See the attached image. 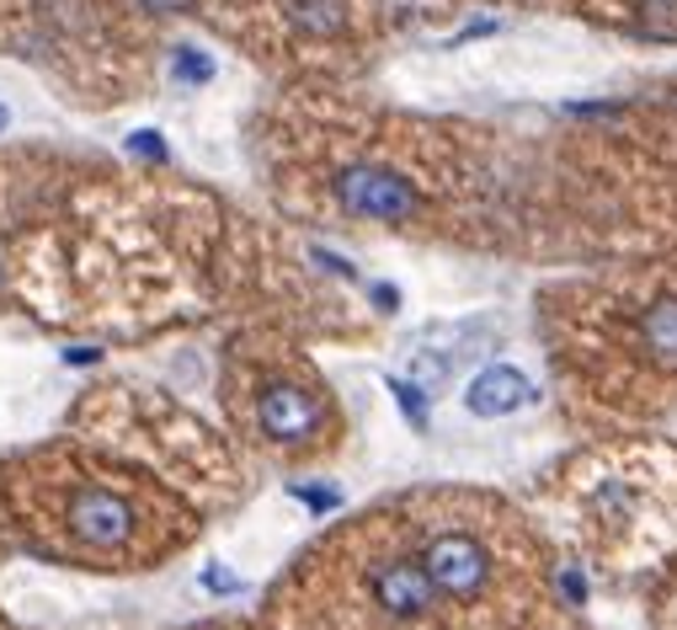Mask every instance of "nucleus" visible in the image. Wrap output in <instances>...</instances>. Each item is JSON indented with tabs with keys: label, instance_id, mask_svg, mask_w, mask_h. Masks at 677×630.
<instances>
[{
	"label": "nucleus",
	"instance_id": "obj_1",
	"mask_svg": "<svg viewBox=\"0 0 677 630\" xmlns=\"http://www.w3.org/2000/svg\"><path fill=\"white\" fill-rule=\"evenodd\" d=\"M363 593H368L379 620L405 630L427 626L443 609V593L433 588V577H427V566L416 555H374L363 566Z\"/></svg>",
	"mask_w": 677,
	"mask_h": 630
},
{
	"label": "nucleus",
	"instance_id": "obj_2",
	"mask_svg": "<svg viewBox=\"0 0 677 630\" xmlns=\"http://www.w3.org/2000/svg\"><path fill=\"white\" fill-rule=\"evenodd\" d=\"M416 561L427 566V577L443 593V604H470V598H480V593L491 588V572H496L491 546L480 540L475 529H454V524L448 529H427Z\"/></svg>",
	"mask_w": 677,
	"mask_h": 630
},
{
	"label": "nucleus",
	"instance_id": "obj_3",
	"mask_svg": "<svg viewBox=\"0 0 677 630\" xmlns=\"http://www.w3.org/2000/svg\"><path fill=\"white\" fill-rule=\"evenodd\" d=\"M331 193H336V204L347 214H358V219H385V225L411 219V209H416V193L405 187V176L379 171V167L342 171V176L331 182Z\"/></svg>",
	"mask_w": 677,
	"mask_h": 630
},
{
	"label": "nucleus",
	"instance_id": "obj_4",
	"mask_svg": "<svg viewBox=\"0 0 677 630\" xmlns=\"http://www.w3.org/2000/svg\"><path fill=\"white\" fill-rule=\"evenodd\" d=\"M70 529L85 546H123L128 529H134V507L123 503L118 492H107V486H85L70 503Z\"/></svg>",
	"mask_w": 677,
	"mask_h": 630
},
{
	"label": "nucleus",
	"instance_id": "obj_5",
	"mask_svg": "<svg viewBox=\"0 0 677 630\" xmlns=\"http://www.w3.org/2000/svg\"><path fill=\"white\" fill-rule=\"evenodd\" d=\"M256 417H262V433H267V438L294 444V438H310L320 427V406L305 390H294V385H273V390H262Z\"/></svg>",
	"mask_w": 677,
	"mask_h": 630
},
{
	"label": "nucleus",
	"instance_id": "obj_6",
	"mask_svg": "<svg viewBox=\"0 0 677 630\" xmlns=\"http://www.w3.org/2000/svg\"><path fill=\"white\" fill-rule=\"evenodd\" d=\"M533 401V385L518 375V369H485V375L470 385V412L475 417H507Z\"/></svg>",
	"mask_w": 677,
	"mask_h": 630
},
{
	"label": "nucleus",
	"instance_id": "obj_7",
	"mask_svg": "<svg viewBox=\"0 0 677 630\" xmlns=\"http://www.w3.org/2000/svg\"><path fill=\"white\" fill-rule=\"evenodd\" d=\"M640 342H645V353L677 364V299L673 295L656 299V305L640 316Z\"/></svg>",
	"mask_w": 677,
	"mask_h": 630
},
{
	"label": "nucleus",
	"instance_id": "obj_8",
	"mask_svg": "<svg viewBox=\"0 0 677 630\" xmlns=\"http://www.w3.org/2000/svg\"><path fill=\"white\" fill-rule=\"evenodd\" d=\"M624 16L651 27V33H667V27H677V0H624Z\"/></svg>",
	"mask_w": 677,
	"mask_h": 630
},
{
	"label": "nucleus",
	"instance_id": "obj_9",
	"mask_svg": "<svg viewBox=\"0 0 677 630\" xmlns=\"http://www.w3.org/2000/svg\"><path fill=\"white\" fill-rule=\"evenodd\" d=\"M171 76H176V81H187V85H198V81H208V76H214V65L203 59L198 48H176V59H171Z\"/></svg>",
	"mask_w": 677,
	"mask_h": 630
},
{
	"label": "nucleus",
	"instance_id": "obj_10",
	"mask_svg": "<svg viewBox=\"0 0 677 630\" xmlns=\"http://www.w3.org/2000/svg\"><path fill=\"white\" fill-rule=\"evenodd\" d=\"M128 150H139V156H165V145H160V134L156 128H139V134H134V139H128Z\"/></svg>",
	"mask_w": 677,
	"mask_h": 630
},
{
	"label": "nucleus",
	"instance_id": "obj_11",
	"mask_svg": "<svg viewBox=\"0 0 677 630\" xmlns=\"http://www.w3.org/2000/svg\"><path fill=\"white\" fill-rule=\"evenodd\" d=\"M65 358H70V364H96V347H70Z\"/></svg>",
	"mask_w": 677,
	"mask_h": 630
},
{
	"label": "nucleus",
	"instance_id": "obj_12",
	"mask_svg": "<svg viewBox=\"0 0 677 630\" xmlns=\"http://www.w3.org/2000/svg\"><path fill=\"white\" fill-rule=\"evenodd\" d=\"M145 5H156V11H176V5H187V0H145Z\"/></svg>",
	"mask_w": 677,
	"mask_h": 630
},
{
	"label": "nucleus",
	"instance_id": "obj_13",
	"mask_svg": "<svg viewBox=\"0 0 677 630\" xmlns=\"http://www.w3.org/2000/svg\"><path fill=\"white\" fill-rule=\"evenodd\" d=\"M0 128H5V107H0Z\"/></svg>",
	"mask_w": 677,
	"mask_h": 630
}]
</instances>
